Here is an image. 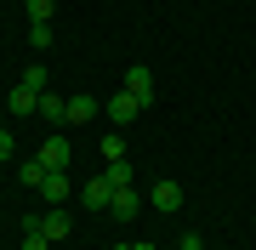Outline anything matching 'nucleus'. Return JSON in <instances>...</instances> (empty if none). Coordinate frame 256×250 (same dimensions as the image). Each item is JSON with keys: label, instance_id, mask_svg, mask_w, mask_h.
<instances>
[{"label": "nucleus", "instance_id": "obj_12", "mask_svg": "<svg viewBox=\"0 0 256 250\" xmlns=\"http://www.w3.org/2000/svg\"><path fill=\"white\" fill-rule=\"evenodd\" d=\"M102 159H108V165H114V159H126V137H120V131L102 137Z\"/></svg>", "mask_w": 256, "mask_h": 250}, {"label": "nucleus", "instance_id": "obj_17", "mask_svg": "<svg viewBox=\"0 0 256 250\" xmlns=\"http://www.w3.org/2000/svg\"><path fill=\"white\" fill-rule=\"evenodd\" d=\"M176 250H205V239H200V233H182V239H176Z\"/></svg>", "mask_w": 256, "mask_h": 250}, {"label": "nucleus", "instance_id": "obj_3", "mask_svg": "<svg viewBox=\"0 0 256 250\" xmlns=\"http://www.w3.org/2000/svg\"><path fill=\"white\" fill-rule=\"evenodd\" d=\"M148 205H154V211H182V188H176L171 176H160V182L148 188Z\"/></svg>", "mask_w": 256, "mask_h": 250}, {"label": "nucleus", "instance_id": "obj_2", "mask_svg": "<svg viewBox=\"0 0 256 250\" xmlns=\"http://www.w3.org/2000/svg\"><path fill=\"white\" fill-rule=\"evenodd\" d=\"M142 108H148V102H142V97H131L126 85H120V91L108 97V120H114V125H131V120H137Z\"/></svg>", "mask_w": 256, "mask_h": 250}, {"label": "nucleus", "instance_id": "obj_5", "mask_svg": "<svg viewBox=\"0 0 256 250\" xmlns=\"http://www.w3.org/2000/svg\"><path fill=\"white\" fill-rule=\"evenodd\" d=\"M120 85H126L131 97H142V102H154V74H148L142 63H131V68H126V80H120Z\"/></svg>", "mask_w": 256, "mask_h": 250}, {"label": "nucleus", "instance_id": "obj_1", "mask_svg": "<svg viewBox=\"0 0 256 250\" xmlns=\"http://www.w3.org/2000/svg\"><path fill=\"white\" fill-rule=\"evenodd\" d=\"M34 159H40L46 171H68V165H74V148H68V137H46Z\"/></svg>", "mask_w": 256, "mask_h": 250}, {"label": "nucleus", "instance_id": "obj_15", "mask_svg": "<svg viewBox=\"0 0 256 250\" xmlns=\"http://www.w3.org/2000/svg\"><path fill=\"white\" fill-rule=\"evenodd\" d=\"M23 250H52V239L40 228H23Z\"/></svg>", "mask_w": 256, "mask_h": 250}, {"label": "nucleus", "instance_id": "obj_18", "mask_svg": "<svg viewBox=\"0 0 256 250\" xmlns=\"http://www.w3.org/2000/svg\"><path fill=\"white\" fill-rule=\"evenodd\" d=\"M12 148H18V142H12V131L0 125V159H12Z\"/></svg>", "mask_w": 256, "mask_h": 250}, {"label": "nucleus", "instance_id": "obj_6", "mask_svg": "<svg viewBox=\"0 0 256 250\" xmlns=\"http://www.w3.org/2000/svg\"><path fill=\"white\" fill-rule=\"evenodd\" d=\"M68 188H74V182H68V171H46V182H40L34 194L46 199V205H63V199H68Z\"/></svg>", "mask_w": 256, "mask_h": 250}, {"label": "nucleus", "instance_id": "obj_13", "mask_svg": "<svg viewBox=\"0 0 256 250\" xmlns=\"http://www.w3.org/2000/svg\"><path fill=\"white\" fill-rule=\"evenodd\" d=\"M102 176H108V182H114V188H131V176H137V171H131V165H126V159H114V165H108V171H102Z\"/></svg>", "mask_w": 256, "mask_h": 250}, {"label": "nucleus", "instance_id": "obj_16", "mask_svg": "<svg viewBox=\"0 0 256 250\" xmlns=\"http://www.w3.org/2000/svg\"><path fill=\"white\" fill-rule=\"evenodd\" d=\"M28 23H52V0H28Z\"/></svg>", "mask_w": 256, "mask_h": 250}, {"label": "nucleus", "instance_id": "obj_4", "mask_svg": "<svg viewBox=\"0 0 256 250\" xmlns=\"http://www.w3.org/2000/svg\"><path fill=\"white\" fill-rule=\"evenodd\" d=\"M80 199H86V211H108V199H114V182H108V176H92V182L80 188Z\"/></svg>", "mask_w": 256, "mask_h": 250}, {"label": "nucleus", "instance_id": "obj_11", "mask_svg": "<svg viewBox=\"0 0 256 250\" xmlns=\"http://www.w3.org/2000/svg\"><path fill=\"white\" fill-rule=\"evenodd\" d=\"M52 40H57V28H52V23H28V46H34V51H46Z\"/></svg>", "mask_w": 256, "mask_h": 250}, {"label": "nucleus", "instance_id": "obj_14", "mask_svg": "<svg viewBox=\"0 0 256 250\" xmlns=\"http://www.w3.org/2000/svg\"><path fill=\"white\" fill-rule=\"evenodd\" d=\"M18 176H23V188H40V182H46V165H40V159H28Z\"/></svg>", "mask_w": 256, "mask_h": 250}, {"label": "nucleus", "instance_id": "obj_8", "mask_svg": "<svg viewBox=\"0 0 256 250\" xmlns=\"http://www.w3.org/2000/svg\"><path fill=\"white\" fill-rule=\"evenodd\" d=\"M92 114H97V97H86V91H74V97H68V120H74V125H86Z\"/></svg>", "mask_w": 256, "mask_h": 250}, {"label": "nucleus", "instance_id": "obj_7", "mask_svg": "<svg viewBox=\"0 0 256 250\" xmlns=\"http://www.w3.org/2000/svg\"><path fill=\"white\" fill-rule=\"evenodd\" d=\"M137 211H142V194H137V188H114L108 216H120V222H126V216H137Z\"/></svg>", "mask_w": 256, "mask_h": 250}, {"label": "nucleus", "instance_id": "obj_9", "mask_svg": "<svg viewBox=\"0 0 256 250\" xmlns=\"http://www.w3.org/2000/svg\"><path fill=\"white\" fill-rule=\"evenodd\" d=\"M40 233H46V239H63V233H68V216H63V205H52V211L40 216Z\"/></svg>", "mask_w": 256, "mask_h": 250}, {"label": "nucleus", "instance_id": "obj_10", "mask_svg": "<svg viewBox=\"0 0 256 250\" xmlns=\"http://www.w3.org/2000/svg\"><path fill=\"white\" fill-rule=\"evenodd\" d=\"M34 114H40V120H68V102L46 91V97H40V108H34Z\"/></svg>", "mask_w": 256, "mask_h": 250}]
</instances>
